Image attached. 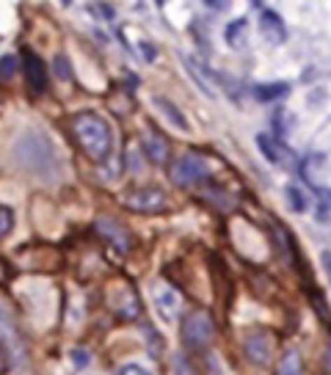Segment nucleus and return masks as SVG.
<instances>
[{"label": "nucleus", "mask_w": 331, "mask_h": 375, "mask_svg": "<svg viewBox=\"0 0 331 375\" xmlns=\"http://www.w3.org/2000/svg\"><path fill=\"white\" fill-rule=\"evenodd\" d=\"M14 155H17V160L28 171H34V174H39L45 180L55 177V171H58V160H55L52 143L45 136H39V133H25L22 139L17 141Z\"/></svg>", "instance_id": "nucleus-1"}, {"label": "nucleus", "mask_w": 331, "mask_h": 375, "mask_svg": "<svg viewBox=\"0 0 331 375\" xmlns=\"http://www.w3.org/2000/svg\"><path fill=\"white\" fill-rule=\"evenodd\" d=\"M75 136L80 141V146L86 149V155L102 163L108 160L111 155V146H113V133H111V125L97 116V113H78L75 116Z\"/></svg>", "instance_id": "nucleus-2"}, {"label": "nucleus", "mask_w": 331, "mask_h": 375, "mask_svg": "<svg viewBox=\"0 0 331 375\" xmlns=\"http://www.w3.org/2000/svg\"><path fill=\"white\" fill-rule=\"evenodd\" d=\"M125 207H130L133 213H160L166 207V193L155 185L133 188L125 193Z\"/></svg>", "instance_id": "nucleus-3"}, {"label": "nucleus", "mask_w": 331, "mask_h": 375, "mask_svg": "<svg viewBox=\"0 0 331 375\" xmlns=\"http://www.w3.org/2000/svg\"><path fill=\"white\" fill-rule=\"evenodd\" d=\"M216 334V326L207 312H190L183 323V342L188 348H204Z\"/></svg>", "instance_id": "nucleus-4"}, {"label": "nucleus", "mask_w": 331, "mask_h": 375, "mask_svg": "<svg viewBox=\"0 0 331 375\" xmlns=\"http://www.w3.org/2000/svg\"><path fill=\"white\" fill-rule=\"evenodd\" d=\"M207 177V160L199 155H183L174 166H171V183L180 188L196 185L199 180Z\"/></svg>", "instance_id": "nucleus-5"}, {"label": "nucleus", "mask_w": 331, "mask_h": 375, "mask_svg": "<svg viewBox=\"0 0 331 375\" xmlns=\"http://www.w3.org/2000/svg\"><path fill=\"white\" fill-rule=\"evenodd\" d=\"M152 304H155L157 315H160L166 323H174V320L180 318V312H183V298H180V292L171 290V287H166V284H157V287L152 290Z\"/></svg>", "instance_id": "nucleus-6"}, {"label": "nucleus", "mask_w": 331, "mask_h": 375, "mask_svg": "<svg viewBox=\"0 0 331 375\" xmlns=\"http://www.w3.org/2000/svg\"><path fill=\"white\" fill-rule=\"evenodd\" d=\"M22 64H25V78H28L31 92H36V94L48 92V86H50L48 64H45L36 52H31V50H25V52H22Z\"/></svg>", "instance_id": "nucleus-7"}, {"label": "nucleus", "mask_w": 331, "mask_h": 375, "mask_svg": "<svg viewBox=\"0 0 331 375\" xmlns=\"http://www.w3.org/2000/svg\"><path fill=\"white\" fill-rule=\"evenodd\" d=\"M260 34L271 42V45H282L287 39V28H284L282 17L274 11V8H265L260 14Z\"/></svg>", "instance_id": "nucleus-8"}, {"label": "nucleus", "mask_w": 331, "mask_h": 375, "mask_svg": "<svg viewBox=\"0 0 331 375\" xmlns=\"http://www.w3.org/2000/svg\"><path fill=\"white\" fill-rule=\"evenodd\" d=\"M97 232L102 234L113 248H119V251H127L130 248V234L125 232L119 224H113L111 218H99L97 221Z\"/></svg>", "instance_id": "nucleus-9"}, {"label": "nucleus", "mask_w": 331, "mask_h": 375, "mask_svg": "<svg viewBox=\"0 0 331 375\" xmlns=\"http://www.w3.org/2000/svg\"><path fill=\"white\" fill-rule=\"evenodd\" d=\"M246 353L248 359H254L257 365H268V356H271V337L257 331V334H248L246 337Z\"/></svg>", "instance_id": "nucleus-10"}, {"label": "nucleus", "mask_w": 331, "mask_h": 375, "mask_svg": "<svg viewBox=\"0 0 331 375\" xmlns=\"http://www.w3.org/2000/svg\"><path fill=\"white\" fill-rule=\"evenodd\" d=\"M152 102H155V108L163 113V119H166L171 127L183 130V133L188 130V119H185V113H183V111H180V108H177L171 99H166V97H155Z\"/></svg>", "instance_id": "nucleus-11"}, {"label": "nucleus", "mask_w": 331, "mask_h": 375, "mask_svg": "<svg viewBox=\"0 0 331 375\" xmlns=\"http://www.w3.org/2000/svg\"><path fill=\"white\" fill-rule=\"evenodd\" d=\"M143 152H146V157H149L152 163H163V160L169 157L166 141L157 139V136H146V139H143Z\"/></svg>", "instance_id": "nucleus-12"}, {"label": "nucleus", "mask_w": 331, "mask_h": 375, "mask_svg": "<svg viewBox=\"0 0 331 375\" xmlns=\"http://www.w3.org/2000/svg\"><path fill=\"white\" fill-rule=\"evenodd\" d=\"M257 146H260V152L265 155V160L268 163H279L282 160V146H279V141H274L271 136H257Z\"/></svg>", "instance_id": "nucleus-13"}, {"label": "nucleus", "mask_w": 331, "mask_h": 375, "mask_svg": "<svg viewBox=\"0 0 331 375\" xmlns=\"http://www.w3.org/2000/svg\"><path fill=\"white\" fill-rule=\"evenodd\" d=\"M287 92H290L287 83H265V86H257L254 89V97L260 102H274V99H282Z\"/></svg>", "instance_id": "nucleus-14"}, {"label": "nucleus", "mask_w": 331, "mask_h": 375, "mask_svg": "<svg viewBox=\"0 0 331 375\" xmlns=\"http://www.w3.org/2000/svg\"><path fill=\"white\" fill-rule=\"evenodd\" d=\"M224 36H227V45L230 47H243L246 42V20H235V22H230L227 25V31H224Z\"/></svg>", "instance_id": "nucleus-15"}, {"label": "nucleus", "mask_w": 331, "mask_h": 375, "mask_svg": "<svg viewBox=\"0 0 331 375\" xmlns=\"http://www.w3.org/2000/svg\"><path fill=\"white\" fill-rule=\"evenodd\" d=\"M276 375H301V356H298L295 351L284 353V359L279 362V370H276Z\"/></svg>", "instance_id": "nucleus-16"}, {"label": "nucleus", "mask_w": 331, "mask_h": 375, "mask_svg": "<svg viewBox=\"0 0 331 375\" xmlns=\"http://www.w3.org/2000/svg\"><path fill=\"white\" fill-rule=\"evenodd\" d=\"M287 201H290V207H293L295 213H304V210H307V196H304L301 188L287 185Z\"/></svg>", "instance_id": "nucleus-17"}, {"label": "nucleus", "mask_w": 331, "mask_h": 375, "mask_svg": "<svg viewBox=\"0 0 331 375\" xmlns=\"http://www.w3.org/2000/svg\"><path fill=\"white\" fill-rule=\"evenodd\" d=\"M52 69H55V78H58V80H72V66H69V58H66L64 52L55 55Z\"/></svg>", "instance_id": "nucleus-18"}, {"label": "nucleus", "mask_w": 331, "mask_h": 375, "mask_svg": "<svg viewBox=\"0 0 331 375\" xmlns=\"http://www.w3.org/2000/svg\"><path fill=\"white\" fill-rule=\"evenodd\" d=\"M315 190H318V196H323V201L318 207V221L326 224L331 218V190H321V188H315Z\"/></svg>", "instance_id": "nucleus-19"}, {"label": "nucleus", "mask_w": 331, "mask_h": 375, "mask_svg": "<svg viewBox=\"0 0 331 375\" xmlns=\"http://www.w3.org/2000/svg\"><path fill=\"white\" fill-rule=\"evenodd\" d=\"M14 72H17V55L6 52V55H3V80H11Z\"/></svg>", "instance_id": "nucleus-20"}, {"label": "nucleus", "mask_w": 331, "mask_h": 375, "mask_svg": "<svg viewBox=\"0 0 331 375\" xmlns=\"http://www.w3.org/2000/svg\"><path fill=\"white\" fill-rule=\"evenodd\" d=\"M0 218H3L0 232L8 234V232H11V227H14V213H11V207H8V204H3V207H0Z\"/></svg>", "instance_id": "nucleus-21"}, {"label": "nucleus", "mask_w": 331, "mask_h": 375, "mask_svg": "<svg viewBox=\"0 0 331 375\" xmlns=\"http://www.w3.org/2000/svg\"><path fill=\"white\" fill-rule=\"evenodd\" d=\"M143 339L149 342V348H152L155 353H160V348H163V342L157 339V334H155V328H152V326H143Z\"/></svg>", "instance_id": "nucleus-22"}, {"label": "nucleus", "mask_w": 331, "mask_h": 375, "mask_svg": "<svg viewBox=\"0 0 331 375\" xmlns=\"http://www.w3.org/2000/svg\"><path fill=\"white\" fill-rule=\"evenodd\" d=\"M119 375H149V370H143L141 365H125Z\"/></svg>", "instance_id": "nucleus-23"}, {"label": "nucleus", "mask_w": 331, "mask_h": 375, "mask_svg": "<svg viewBox=\"0 0 331 375\" xmlns=\"http://www.w3.org/2000/svg\"><path fill=\"white\" fill-rule=\"evenodd\" d=\"M72 365L86 367V365H89V353H86V351H72Z\"/></svg>", "instance_id": "nucleus-24"}, {"label": "nucleus", "mask_w": 331, "mask_h": 375, "mask_svg": "<svg viewBox=\"0 0 331 375\" xmlns=\"http://www.w3.org/2000/svg\"><path fill=\"white\" fill-rule=\"evenodd\" d=\"M207 8H213V11H221V8H227V3L230 0H202Z\"/></svg>", "instance_id": "nucleus-25"}, {"label": "nucleus", "mask_w": 331, "mask_h": 375, "mask_svg": "<svg viewBox=\"0 0 331 375\" xmlns=\"http://www.w3.org/2000/svg\"><path fill=\"white\" fill-rule=\"evenodd\" d=\"M139 50L143 52V58H146V61H155V47H152V45L141 42V45H139Z\"/></svg>", "instance_id": "nucleus-26"}, {"label": "nucleus", "mask_w": 331, "mask_h": 375, "mask_svg": "<svg viewBox=\"0 0 331 375\" xmlns=\"http://www.w3.org/2000/svg\"><path fill=\"white\" fill-rule=\"evenodd\" d=\"M61 3H72V0H61Z\"/></svg>", "instance_id": "nucleus-27"}]
</instances>
